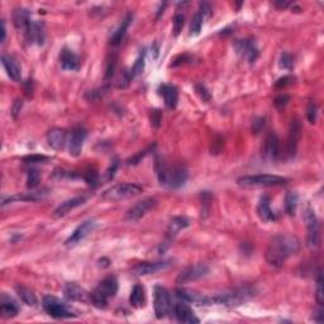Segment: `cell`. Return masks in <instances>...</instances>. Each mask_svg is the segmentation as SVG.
Returning a JSON list of instances; mask_svg holds the SVG:
<instances>
[{
  "instance_id": "836d02e7",
  "label": "cell",
  "mask_w": 324,
  "mask_h": 324,
  "mask_svg": "<svg viewBox=\"0 0 324 324\" xmlns=\"http://www.w3.org/2000/svg\"><path fill=\"white\" fill-rule=\"evenodd\" d=\"M189 224L190 223H189V220L186 219L185 217H175L174 219L170 222L169 229H167V237L171 238V237L176 236L177 232L186 228V227H189Z\"/></svg>"
},
{
  "instance_id": "11a10c76",
  "label": "cell",
  "mask_w": 324,
  "mask_h": 324,
  "mask_svg": "<svg viewBox=\"0 0 324 324\" xmlns=\"http://www.w3.org/2000/svg\"><path fill=\"white\" fill-rule=\"evenodd\" d=\"M290 4L291 3H289V2H276L275 3V5H276L277 8H281V9H284V8L290 7Z\"/></svg>"
},
{
  "instance_id": "d590c367",
  "label": "cell",
  "mask_w": 324,
  "mask_h": 324,
  "mask_svg": "<svg viewBox=\"0 0 324 324\" xmlns=\"http://www.w3.org/2000/svg\"><path fill=\"white\" fill-rule=\"evenodd\" d=\"M205 18L202 17V14L200 12L195 13V15L193 17V21H191V26H190V36H198L201 31L202 23H204Z\"/></svg>"
},
{
  "instance_id": "484cf974",
  "label": "cell",
  "mask_w": 324,
  "mask_h": 324,
  "mask_svg": "<svg viewBox=\"0 0 324 324\" xmlns=\"http://www.w3.org/2000/svg\"><path fill=\"white\" fill-rule=\"evenodd\" d=\"M60 64L64 70H69V71H75L79 70L80 61L79 57L72 52L69 48H64L60 53Z\"/></svg>"
},
{
  "instance_id": "7bdbcfd3",
  "label": "cell",
  "mask_w": 324,
  "mask_h": 324,
  "mask_svg": "<svg viewBox=\"0 0 324 324\" xmlns=\"http://www.w3.org/2000/svg\"><path fill=\"white\" fill-rule=\"evenodd\" d=\"M84 179H85V181L88 183L89 185L93 186V188H96V186L99 185V175H98V172L94 171V170H90V171L85 172Z\"/></svg>"
},
{
  "instance_id": "c3c4849f",
  "label": "cell",
  "mask_w": 324,
  "mask_h": 324,
  "mask_svg": "<svg viewBox=\"0 0 324 324\" xmlns=\"http://www.w3.org/2000/svg\"><path fill=\"white\" fill-rule=\"evenodd\" d=\"M196 93L199 94V96H200L204 102L210 100V93L207 90V88H205L204 85H196Z\"/></svg>"
},
{
  "instance_id": "ac0fdd59",
  "label": "cell",
  "mask_w": 324,
  "mask_h": 324,
  "mask_svg": "<svg viewBox=\"0 0 324 324\" xmlns=\"http://www.w3.org/2000/svg\"><path fill=\"white\" fill-rule=\"evenodd\" d=\"M174 314L179 323L193 324L200 322V320L196 318L194 310L186 304V301H180V303H176L174 305Z\"/></svg>"
},
{
  "instance_id": "e575fe53",
  "label": "cell",
  "mask_w": 324,
  "mask_h": 324,
  "mask_svg": "<svg viewBox=\"0 0 324 324\" xmlns=\"http://www.w3.org/2000/svg\"><path fill=\"white\" fill-rule=\"evenodd\" d=\"M298 194L294 193V191H290V193L286 194L285 196V212L288 213L289 215L295 214L296 208H298Z\"/></svg>"
},
{
  "instance_id": "8992f818",
  "label": "cell",
  "mask_w": 324,
  "mask_h": 324,
  "mask_svg": "<svg viewBox=\"0 0 324 324\" xmlns=\"http://www.w3.org/2000/svg\"><path fill=\"white\" fill-rule=\"evenodd\" d=\"M142 191V186L137 185V184H118V185H114L105 190L103 193V199L112 201L124 200V199L139 195Z\"/></svg>"
},
{
  "instance_id": "d6a6232c",
  "label": "cell",
  "mask_w": 324,
  "mask_h": 324,
  "mask_svg": "<svg viewBox=\"0 0 324 324\" xmlns=\"http://www.w3.org/2000/svg\"><path fill=\"white\" fill-rule=\"evenodd\" d=\"M13 21H14V24L17 28L26 29L28 27V24L32 22L31 13L27 9H23V8L15 9L14 13H13Z\"/></svg>"
},
{
  "instance_id": "d4e9b609",
  "label": "cell",
  "mask_w": 324,
  "mask_h": 324,
  "mask_svg": "<svg viewBox=\"0 0 324 324\" xmlns=\"http://www.w3.org/2000/svg\"><path fill=\"white\" fill-rule=\"evenodd\" d=\"M176 296L186 303H194L198 305H209V296L202 295L200 293H196L193 290H185V289H179L176 290Z\"/></svg>"
},
{
  "instance_id": "f35d334b",
  "label": "cell",
  "mask_w": 324,
  "mask_h": 324,
  "mask_svg": "<svg viewBox=\"0 0 324 324\" xmlns=\"http://www.w3.org/2000/svg\"><path fill=\"white\" fill-rule=\"evenodd\" d=\"M39 183V172L37 170H29L27 176V186L29 189H34Z\"/></svg>"
},
{
  "instance_id": "4fadbf2b",
  "label": "cell",
  "mask_w": 324,
  "mask_h": 324,
  "mask_svg": "<svg viewBox=\"0 0 324 324\" xmlns=\"http://www.w3.org/2000/svg\"><path fill=\"white\" fill-rule=\"evenodd\" d=\"M96 226H98V223H96L95 220H93V219L85 220L84 223H81L80 226L77 227V228L75 229L74 232H72L71 236L67 238L66 245L67 246L77 245V243L83 241L84 238H86V237H88L89 234H90L91 232H93L94 229L96 228Z\"/></svg>"
},
{
  "instance_id": "f907efd6",
  "label": "cell",
  "mask_w": 324,
  "mask_h": 324,
  "mask_svg": "<svg viewBox=\"0 0 324 324\" xmlns=\"http://www.w3.org/2000/svg\"><path fill=\"white\" fill-rule=\"evenodd\" d=\"M118 166H119V162H118L117 158H115V160L112 162V165H110L109 169H108V171H107V179L108 180H112L113 177H114V174H115V171H117Z\"/></svg>"
},
{
  "instance_id": "60d3db41",
  "label": "cell",
  "mask_w": 324,
  "mask_h": 324,
  "mask_svg": "<svg viewBox=\"0 0 324 324\" xmlns=\"http://www.w3.org/2000/svg\"><path fill=\"white\" fill-rule=\"evenodd\" d=\"M294 66V58L293 56L289 52L281 53V57H280V67L285 70H291Z\"/></svg>"
},
{
  "instance_id": "8d00e7d4",
  "label": "cell",
  "mask_w": 324,
  "mask_h": 324,
  "mask_svg": "<svg viewBox=\"0 0 324 324\" xmlns=\"http://www.w3.org/2000/svg\"><path fill=\"white\" fill-rule=\"evenodd\" d=\"M143 69H145V52H142L141 55H139V57L137 58L136 64L133 65V67H132V70L129 72H131V76L132 79L136 76H138L139 74L143 71Z\"/></svg>"
},
{
  "instance_id": "603a6c76",
  "label": "cell",
  "mask_w": 324,
  "mask_h": 324,
  "mask_svg": "<svg viewBox=\"0 0 324 324\" xmlns=\"http://www.w3.org/2000/svg\"><path fill=\"white\" fill-rule=\"evenodd\" d=\"M0 310H2V315L4 318H14L17 317L19 313V305L17 301L12 298V296L7 295V294H2L0 298Z\"/></svg>"
},
{
  "instance_id": "5b68a950",
  "label": "cell",
  "mask_w": 324,
  "mask_h": 324,
  "mask_svg": "<svg viewBox=\"0 0 324 324\" xmlns=\"http://www.w3.org/2000/svg\"><path fill=\"white\" fill-rule=\"evenodd\" d=\"M286 177L277 176V175H250L242 176L237 180V184L242 188H271V186H281L288 184Z\"/></svg>"
},
{
  "instance_id": "9f6ffc18",
  "label": "cell",
  "mask_w": 324,
  "mask_h": 324,
  "mask_svg": "<svg viewBox=\"0 0 324 324\" xmlns=\"http://www.w3.org/2000/svg\"><path fill=\"white\" fill-rule=\"evenodd\" d=\"M5 36H7V28H5V22L2 21V43L5 40Z\"/></svg>"
},
{
  "instance_id": "bcb514c9",
  "label": "cell",
  "mask_w": 324,
  "mask_h": 324,
  "mask_svg": "<svg viewBox=\"0 0 324 324\" xmlns=\"http://www.w3.org/2000/svg\"><path fill=\"white\" fill-rule=\"evenodd\" d=\"M294 77L293 76H284V77H280L279 80L276 81V84H275V88L277 89H284L286 88V86L291 85V84L294 83Z\"/></svg>"
},
{
  "instance_id": "7402d4cb",
  "label": "cell",
  "mask_w": 324,
  "mask_h": 324,
  "mask_svg": "<svg viewBox=\"0 0 324 324\" xmlns=\"http://www.w3.org/2000/svg\"><path fill=\"white\" fill-rule=\"evenodd\" d=\"M2 64L4 66L5 71H7L8 76L10 77L13 81H21L22 79V70L19 64H18L17 60H15L13 56L8 55V53H4L2 56Z\"/></svg>"
},
{
  "instance_id": "d6986e66",
  "label": "cell",
  "mask_w": 324,
  "mask_h": 324,
  "mask_svg": "<svg viewBox=\"0 0 324 324\" xmlns=\"http://www.w3.org/2000/svg\"><path fill=\"white\" fill-rule=\"evenodd\" d=\"M64 296L69 301H86L90 294L76 282H67L64 288Z\"/></svg>"
},
{
  "instance_id": "3957f363",
  "label": "cell",
  "mask_w": 324,
  "mask_h": 324,
  "mask_svg": "<svg viewBox=\"0 0 324 324\" xmlns=\"http://www.w3.org/2000/svg\"><path fill=\"white\" fill-rule=\"evenodd\" d=\"M256 290L252 288L236 289L229 293L218 294V295L209 296V305H226V307H238L251 299L255 298Z\"/></svg>"
},
{
  "instance_id": "30bf717a",
  "label": "cell",
  "mask_w": 324,
  "mask_h": 324,
  "mask_svg": "<svg viewBox=\"0 0 324 324\" xmlns=\"http://www.w3.org/2000/svg\"><path fill=\"white\" fill-rule=\"evenodd\" d=\"M156 205H157V200L155 198L143 199V200L138 201L137 204H134L133 207L127 210L124 219L127 222H137V220L142 219L148 212H151Z\"/></svg>"
},
{
  "instance_id": "f6af8a7d",
  "label": "cell",
  "mask_w": 324,
  "mask_h": 324,
  "mask_svg": "<svg viewBox=\"0 0 324 324\" xmlns=\"http://www.w3.org/2000/svg\"><path fill=\"white\" fill-rule=\"evenodd\" d=\"M115 66H117V57H115V56H113V57L110 58L109 61H108L107 72H105V79L108 80L113 76V74H114Z\"/></svg>"
},
{
  "instance_id": "6da1fadb",
  "label": "cell",
  "mask_w": 324,
  "mask_h": 324,
  "mask_svg": "<svg viewBox=\"0 0 324 324\" xmlns=\"http://www.w3.org/2000/svg\"><path fill=\"white\" fill-rule=\"evenodd\" d=\"M300 250V242L293 234H277L270 242L266 251V260L271 266L281 267L291 256L296 255Z\"/></svg>"
},
{
  "instance_id": "4316f807",
  "label": "cell",
  "mask_w": 324,
  "mask_h": 324,
  "mask_svg": "<svg viewBox=\"0 0 324 324\" xmlns=\"http://www.w3.org/2000/svg\"><path fill=\"white\" fill-rule=\"evenodd\" d=\"M160 95L164 98L165 104L170 109H175L179 102V91L174 85H162L160 86Z\"/></svg>"
},
{
  "instance_id": "b9f144b4",
  "label": "cell",
  "mask_w": 324,
  "mask_h": 324,
  "mask_svg": "<svg viewBox=\"0 0 324 324\" xmlns=\"http://www.w3.org/2000/svg\"><path fill=\"white\" fill-rule=\"evenodd\" d=\"M184 24H185V17L181 13H177L174 17V34L175 36H179L180 32L183 31Z\"/></svg>"
},
{
  "instance_id": "f546056e",
  "label": "cell",
  "mask_w": 324,
  "mask_h": 324,
  "mask_svg": "<svg viewBox=\"0 0 324 324\" xmlns=\"http://www.w3.org/2000/svg\"><path fill=\"white\" fill-rule=\"evenodd\" d=\"M47 195H48V190L43 189V190L31 191V193L19 194V195L10 196V198L8 199V201H15V200H21V201H39V200H43V199H45Z\"/></svg>"
},
{
  "instance_id": "681fc988",
  "label": "cell",
  "mask_w": 324,
  "mask_h": 324,
  "mask_svg": "<svg viewBox=\"0 0 324 324\" xmlns=\"http://www.w3.org/2000/svg\"><path fill=\"white\" fill-rule=\"evenodd\" d=\"M47 160L48 157L42 155H32L28 156V157H24V162H27V164H38V162H43Z\"/></svg>"
},
{
  "instance_id": "e0dca14e",
  "label": "cell",
  "mask_w": 324,
  "mask_h": 324,
  "mask_svg": "<svg viewBox=\"0 0 324 324\" xmlns=\"http://www.w3.org/2000/svg\"><path fill=\"white\" fill-rule=\"evenodd\" d=\"M264 155L265 158L270 161H276L280 155V142L279 137L275 132H269L265 139L264 146Z\"/></svg>"
},
{
  "instance_id": "cb8c5ba5",
  "label": "cell",
  "mask_w": 324,
  "mask_h": 324,
  "mask_svg": "<svg viewBox=\"0 0 324 324\" xmlns=\"http://www.w3.org/2000/svg\"><path fill=\"white\" fill-rule=\"evenodd\" d=\"M47 142L48 146L53 148V150H62L67 143L66 131L61 128H52L47 133Z\"/></svg>"
},
{
  "instance_id": "7dc6e473",
  "label": "cell",
  "mask_w": 324,
  "mask_h": 324,
  "mask_svg": "<svg viewBox=\"0 0 324 324\" xmlns=\"http://www.w3.org/2000/svg\"><path fill=\"white\" fill-rule=\"evenodd\" d=\"M289 100H290L289 95H279L277 98H275L274 104H275V107L277 108V109H282L284 107H286V105H288Z\"/></svg>"
},
{
  "instance_id": "f5cc1de1",
  "label": "cell",
  "mask_w": 324,
  "mask_h": 324,
  "mask_svg": "<svg viewBox=\"0 0 324 324\" xmlns=\"http://www.w3.org/2000/svg\"><path fill=\"white\" fill-rule=\"evenodd\" d=\"M151 124L153 127H160L161 124V113L158 110H152L151 113Z\"/></svg>"
},
{
  "instance_id": "ffe728a7",
  "label": "cell",
  "mask_w": 324,
  "mask_h": 324,
  "mask_svg": "<svg viewBox=\"0 0 324 324\" xmlns=\"http://www.w3.org/2000/svg\"><path fill=\"white\" fill-rule=\"evenodd\" d=\"M24 34H26V39L32 45H42L45 40V27L40 22L32 21L24 29Z\"/></svg>"
},
{
  "instance_id": "f1b7e54d",
  "label": "cell",
  "mask_w": 324,
  "mask_h": 324,
  "mask_svg": "<svg viewBox=\"0 0 324 324\" xmlns=\"http://www.w3.org/2000/svg\"><path fill=\"white\" fill-rule=\"evenodd\" d=\"M132 19H133V14L129 13V14H127V17L121 21L120 26L118 27V29L113 33L112 38H110V43H112L113 46H118L121 40H123L124 36H126L127 33V29H128L129 24L132 23Z\"/></svg>"
},
{
  "instance_id": "ba28073f",
  "label": "cell",
  "mask_w": 324,
  "mask_h": 324,
  "mask_svg": "<svg viewBox=\"0 0 324 324\" xmlns=\"http://www.w3.org/2000/svg\"><path fill=\"white\" fill-rule=\"evenodd\" d=\"M42 307L45 312L55 319H66V318L75 317V314L69 309V307L55 296L46 295L42 300Z\"/></svg>"
},
{
  "instance_id": "ee69618b",
  "label": "cell",
  "mask_w": 324,
  "mask_h": 324,
  "mask_svg": "<svg viewBox=\"0 0 324 324\" xmlns=\"http://www.w3.org/2000/svg\"><path fill=\"white\" fill-rule=\"evenodd\" d=\"M153 147H155V146H151V147H148V148H146V150L141 151V152L137 153L136 156H133V157L129 158L127 164H128V165H137V164H138V162H141V160H143V158H145L146 156H147L148 153L151 152V151L153 150Z\"/></svg>"
},
{
  "instance_id": "9c48e42d",
  "label": "cell",
  "mask_w": 324,
  "mask_h": 324,
  "mask_svg": "<svg viewBox=\"0 0 324 324\" xmlns=\"http://www.w3.org/2000/svg\"><path fill=\"white\" fill-rule=\"evenodd\" d=\"M304 220L308 229V246L310 248L319 247L320 243V224L314 210L307 209L304 213Z\"/></svg>"
},
{
  "instance_id": "2e32d148",
  "label": "cell",
  "mask_w": 324,
  "mask_h": 324,
  "mask_svg": "<svg viewBox=\"0 0 324 324\" xmlns=\"http://www.w3.org/2000/svg\"><path fill=\"white\" fill-rule=\"evenodd\" d=\"M301 137V123L298 119H293L289 129V138H288V153L290 157H294L298 151L299 141Z\"/></svg>"
},
{
  "instance_id": "7c38bea8",
  "label": "cell",
  "mask_w": 324,
  "mask_h": 324,
  "mask_svg": "<svg viewBox=\"0 0 324 324\" xmlns=\"http://www.w3.org/2000/svg\"><path fill=\"white\" fill-rule=\"evenodd\" d=\"M171 262L170 261H157V262H141L137 264L132 269V274L136 276H146V275H153L157 272L165 271L170 269Z\"/></svg>"
},
{
  "instance_id": "74e56055",
  "label": "cell",
  "mask_w": 324,
  "mask_h": 324,
  "mask_svg": "<svg viewBox=\"0 0 324 324\" xmlns=\"http://www.w3.org/2000/svg\"><path fill=\"white\" fill-rule=\"evenodd\" d=\"M315 298H317V303L319 307H322L324 303V291H323V275L322 272H318L317 277V293H315Z\"/></svg>"
},
{
  "instance_id": "db71d44e",
  "label": "cell",
  "mask_w": 324,
  "mask_h": 324,
  "mask_svg": "<svg viewBox=\"0 0 324 324\" xmlns=\"http://www.w3.org/2000/svg\"><path fill=\"white\" fill-rule=\"evenodd\" d=\"M313 319H314V322L322 323V322H323V310H322V309L315 310L314 317H313Z\"/></svg>"
},
{
  "instance_id": "52a82bcc",
  "label": "cell",
  "mask_w": 324,
  "mask_h": 324,
  "mask_svg": "<svg viewBox=\"0 0 324 324\" xmlns=\"http://www.w3.org/2000/svg\"><path fill=\"white\" fill-rule=\"evenodd\" d=\"M153 307H155V314L158 319L169 317L172 313V310H174L171 296H170L167 289H165L164 286L157 285L155 288V291H153Z\"/></svg>"
},
{
  "instance_id": "816d5d0a",
  "label": "cell",
  "mask_w": 324,
  "mask_h": 324,
  "mask_svg": "<svg viewBox=\"0 0 324 324\" xmlns=\"http://www.w3.org/2000/svg\"><path fill=\"white\" fill-rule=\"evenodd\" d=\"M264 127H265V118H257V119H255V121H253L252 131L257 134L262 131Z\"/></svg>"
},
{
  "instance_id": "8fae6325",
  "label": "cell",
  "mask_w": 324,
  "mask_h": 324,
  "mask_svg": "<svg viewBox=\"0 0 324 324\" xmlns=\"http://www.w3.org/2000/svg\"><path fill=\"white\" fill-rule=\"evenodd\" d=\"M209 272V266L205 264H198L193 265V266H189L186 269H184L177 276L176 282L179 285H184V284H189L191 281H195V280L204 277L205 275H208Z\"/></svg>"
},
{
  "instance_id": "7a4b0ae2",
  "label": "cell",
  "mask_w": 324,
  "mask_h": 324,
  "mask_svg": "<svg viewBox=\"0 0 324 324\" xmlns=\"http://www.w3.org/2000/svg\"><path fill=\"white\" fill-rule=\"evenodd\" d=\"M156 172H157L158 181L161 185L169 186V188L177 189L185 185L189 177V172L185 166L177 165V166H169L166 162L156 160Z\"/></svg>"
},
{
  "instance_id": "277c9868",
  "label": "cell",
  "mask_w": 324,
  "mask_h": 324,
  "mask_svg": "<svg viewBox=\"0 0 324 324\" xmlns=\"http://www.w3.org/2000/svg\"><path fill=\"white\" fill-rule=\"evenodd\" d=\"M118 291V281L115 277L109 276L98 284L95 289L91 291L90 300L95 307L104 308L109 299L114 298Z\"/></svg>"
},
{
  "instance_id": "83f0119b",
  "label": "cell",
  "mask_w": 324,
  "mask_h": 324,
  "mask_svg": "<svg viewBox=\"0 0 324 324\" xmlns=\"http://www.w3.org/2000/svg\"><path fill=\"white\" fill-rule=\"evenodd\" d=\"M257 214L261 218V220L264 222H272V220L276 219L275 217V213L271 210L270 207V198L269 196H262L258 201L257 205Z\"/></svg>"
},
{
  "instance_id": "5bb4252c",
  "label": "cell",
  "mask_w": 324,
  "mask_h": 324,
  "mask_svg": "<svg viewBox=\"0 0 324 324\" xmlns=\"http://www.w3.org/2000/svg\"><path fill=\"white\" fill-rule=\"evenodd\" d=\"M236 50L243 58L248 62H255L258 58V48L256 47V43L252 39H239L236 42Z\"/></svg>"
},
{
  "instance_id": "9a60e30c",
  "label": "cell",
  "mask_w": 324,
  "mask_h": 324,
  "mask_svg": "<svg viewBox=\"0 0 324 324\" xmlns=\"http://www.w3.org/2000/svg\"><path fill=\"white\" fill-rule=\"evenodd\" d=\"M86 136H88V133H86L85 129L81 128V127H77V128H75L74 131L71 132L69 138L70 155L75 156V157L80 156L81 151H83L84 142H85L86 139Z\"/></svg>"
},
{
  "instance_id": "4dcf8cb0",
  "label": "cell",
  "mask_w": 324,
  "mask_h": 324,
  "mask_svg": "<svg viewBox=\"0 0 324 324\" xmlns=\"http://www.w3.org/2000/svg\"><path fill=\"white\" fill-rule=\"evenodd\" d=\"M129 301L131 305L134 308H142L146 304V291L145 288L139 284L134 285V288L132 289L131 296H129Z\"/></svg>"
},
{
  "instance_id": "1f68e13d",
  "label": "cell",
  "mask_w": 324,
  "mask_h": 324,
  "mask_svg": "<svg viewBox=\"0 0 324 324\" xmlns=\"http://www.w3.org/2000/svg\"><path fill=\"white\" fill-rule=\"evenodd\" d=\"M15 291H17L18 296H19L21 300L23 301L24 304L29 305V307H36L37 303H38L36 295H34V293L31 289L26 288V286L23 285H17L15 286Z\"/></svg>"
},
{
  "instance_id": "44dd1931",
  "label": "cell",
  "mask_w": 324,
  "mask_h": 324,
  "mask_svg": "<svg viewBox=\"0 0 324 324\" xmlns=\"http://www.w3.org/2000/svg\"><path fill=\"white\" fill-rule=\"evenodd\" d=\"M88 199H89V195H79V196H75V198H72V199H69V200L64 201V202H61V204L55 209L53 215H55L56 218L65 217V215L69 214L71 210H74L75 208L85 204Z\"/></svg>"
},
{
  "instance_id": "ab89813d",
  "label": "cell",
  "mask_w": 324,
  "mask_h": 324,
  "mask_svg": "<svg viewBox=\"0 0 324 324\" xmlns=\"http://www.w3.org/2000/svg\"><path fill=\"white\" fill-rule=\"evenodd\" d=\"M317 117H318V107L315 103H309V105H308L307 108V118H308V121H309L310 124H314L315 121H317Z\"/></svg>"
}]
</instances>
